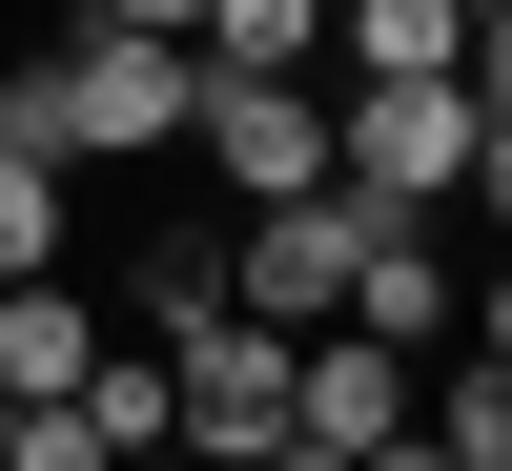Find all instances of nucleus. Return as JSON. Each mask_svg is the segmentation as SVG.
<instances>
[{
	"label": "nucleus",
	"instance_id": "f257e3e1",
	"mask_svg": "<svg viewBox=\"0 0 512 471\" xmlns=\"http://www.w3.org/2000/svg\"><path fill=\"white\" fill-rule=\"evenodd\" d=\"M185 103H205V41H164V21H82V41L0 62V144H41V164H185Z\"/></svg>",
	"mask_w": 512,
	"mask_h": 471
},
{
	"label": "nucleus",
	"instance_id": "f03ea898",
	"mask_svg": "<svg viewBox=\"0 0 512 471\" xmlns=\"http://www.w3.org/2000/svg\"><path fill=\"white\" fill-rule=\"evenodd\" d=\"M472 164H492L472 82H328V185H369V205H472Z\"/></svg>",
	"mask_w": 512,
	"mask_h": 471
},
{
	"label": "nucleus",
	"instance_id": "7ed1b4c3",
	"mask_svg": "<svg viewBox=\"0 0 512 471\" xmlns=\"http://www.w3.org/2000/svg\"><path fill=\"white\" fill-rule=\"evenodd\" d=\"M349 246H369V185H308V205H226L205 287L246 328H349Z\"/></svg>",
	"mask_w": 512,
	"mask_h": 471
},
{
	"label": "nucleus",
	"instance_id": "20e7f679",
	"mask_svg": "<svg viewBox=\"0 0 512 471\" xmlns=\"http://www.w3.org/2000/svg\"><path fill=\"white\" fill-rule=\"evenodd\" d=\"M164 390H185V451L205 471H246L287 431V328H246L226 287H205V308H164Z\"/></svg>",
	"mask_w": 512,
	"mask_h": 471
},
{
	"label": "nucleus",
	"instance_id": "39448f33",
	"mask_svg": "<svg viewBox=\"0 0 512 471\" xmlns=\"http://www.w3.org/2000/svg\"><path fill=\"white\" fill-rule=\"evenodd\" d=\"M185 144H205L226 205H308V185H328V62H308V82H226V62H205Z\"/></svg>",
	"mask_w": 512,
	"mask_h": 471
},
{
	"label": "nucleus",
	"instance_id": "423d86ee",
	"mask_svg": "<svg viewBox=\"0 0 512 471\" xmlns=\"http://www.w3.org/2000/svg\"><path fill=\"white\" fill-rule=\"evenodd\" d=\"M349 328H369V349H451V328H472V287H451V205H369Z\"/></svg>",
	"mask_w": 512,
	"mask_h": 471
},
{
	"label": "nucleus",
	"instance_id": "0eeeda50",
	"mask_svg": "<svg viewBox=\"0 0 512 471\" xmlns=\"http://www.w3.org/2000/svg\"><path fill=\"white\" fill-rule=\"evenodd\" d=\"M410 369H431V349H369V328H287V431L369 471V451L410 431Z\"/></svg>",
	"mask_w": 512,
	"mask_h": 471
},
{
	"label": "nucleus",
	"instance_id": "6e6552de",
	"mask_svg": "<svg viewBox=\"0 0 512 471\" xmlns=\"http://www.w3.org/2000/svg\"><path fill=\"white\" fill-rule=\"evenodd\" d=\"M328 62L349 82H451L472 62V0H328Z\"/></svg>",
	"mask_w": 512,
	"mask_h": 471
},
{
	"label": "nucleus",
	"instance_id": "1a4fd4ad",
	"mask_svg": "<svg viewBox=\"0 0 512 471\" xmlns=\"http://www.w3.org/2000/svg\"><path fill=\"white\" fill-rule=\"evenodd\" d=\"M82 369H103V308H82L62 267H21V287H0V390L41 410V390H82Z\"/></svg>",
	"mask_w": 512,
	"mask_h": 471
},
{
	"label": "nucleus",
	"instance_id": "9d476101",
	"mask_svg": "<svg viewBox=\"0 0 512 471\" xmlns=\"http://www.w3.org/2000/svg\"><path fill=\"white\" fill-rule=\"evenodd\" d=\"M185 41H205L226 82H308V62H328V0H205Z\"/></svg>",
	"mask_w": 512,
	"mask_h": 471
},
{
	"label": "nucleus",
	"instance_id": "9b49d317",
	"mask_svg": "<svg viewBox=\"0 0 512 471\" xmlns=\"http://www.w3.org/2000/svg\"><path fill=\"white\" fill-rule=\"evenodd\" d=\"M410 410H431V451H451V471H512V349H472V369H410Z\"/></svg>",
	"mask_w": 512,
	"mask_h": 471
},
{
	"label": "nucleus",
	"instance_id": "f8f14e48",
	"mask_svg": "<svg viewBox=\"0 0 512 471\" xmlns=\"http://www.w3.org/2000/svg\"><path fill=\"white\" fill-rule=\"evenodd\" d=\"M62 185H82V164L0 144V287H21V267H62Z\"/></svg>",
	"mask_w": 512,
	"mask_h": 471
},
{
	"label": "nucleus",
	"instance_id": "ddd939ff",
	"mask_svg": "<svg viewBox=\"0 0 512 471\" xmlns=\"http://www.w3.org/2000/svg\"><path fill=\"white\" fill-rule=\"evenodd\" d=\"M82 431H103V451H164V431H185V390H164V369H123V349H103V369H82Z\"/></svg>",
	"mask_w": 512,
	"mask_h": 471
},
{
	"label": "nucleus",
	"instance_id": "4468645a",
	"mask_svg": "<svg viewBox=\"0 0 512 471\" xmlns=\"http://www.w3.org/2000/svg\"><path fill=\"white\" fill-rule=\"evenodd\" d=\"M0 471H123V451L82 431V390H41V410H21V451H0Z\"/></svg>",
	"mask_w": 512,
	"mask_h": 471
},
{
	"label": "nucleus",
	"instance_id": "2eb2a0df",
	"mask_svg": "<svg viewBox=\"0 0 512 471\" xmlns=\"http://www.w3.org/2000/svg\"><path fill=\"white\" fill-rule=\"evenodd\" d=\"M451 82H472V123H492V144H512V0H492V21H472V62H451Z\"/></svg>",
	"mask_w": 512,
	"mask_h": 471
},
{
	"label": "nucleus",
	"instance_id": "dca6fc26",
	"mask_svg": "<svg viewBox=\"0 0 512 471\" xmlns=\"http://www.w3.org/2000/svg\"><path fill=\"white\" fill-rule=\"evenodd\" d=\"M472 349H512V246H492V287H472Z\"/></svg>",
	"mask_w": 512,
	"mask_h": 471
},
{
	"label": "nucleus",
	"instance_id": "f3484780",
	"mask_svg": "<svg viewBox=\"0 0 512 471\" xmlns=\"http://www.w3.org/2000/svg\"><path fill=\"white\" fill-rule=\"evenodd\" d=\"M82 21H164V41H185V21H205V0H82Z\"/></svg>",
	"mask_w": 512,
	"mask_h": 471
},
{
	"label": "nucleus",
	"instance_id": "a211bd4d",
	"mask_svg": "<svg viewBox=\"0 0 512 471\" xmlns=\"http://www.w3.org/2000/svg\"><path fill=\"white\" fill-rule=\"evenodd\" d=\"M472 205H492V246H512V144H492V164H472Z\"/></svg>",
	"mask_w": 512,
	"mask_h": 471
},
{
	"label": "nucleus",
	"instance_id": "6ab92c4d",
	"mask_svg": "<svg viewBox=\"0 0 512 471\" xmlns=\"http://www.w3.org/2000/svg\"><path fill=\"white\" fill-rule=\"evenodd\" d=\"M0 451H21V390H0Z\"/></svg>",
	"mask_w": 512,
	"mask_h": 471
}]
</instances>
